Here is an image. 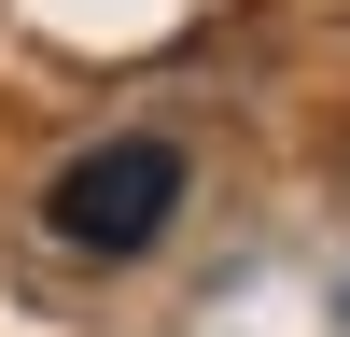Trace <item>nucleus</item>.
Masks as SVG:
<instances>
[{
	"instance_id": "nucleus-1",
	"label": "nucleus",
	"mask_w": 350,
	"mask_h": 337,
	"mask_svg": "<svg viewBox=\"0 0 350 337\" xmlns=\"http://www.w3.org/2000/svg\"><path fill=\"white\" fill-rule=\"evenodd\" d=\"M168 211H183V155H168V140H98V155H70L56 197H42V225L70 253H154Z\"/></svg>"
}]
</instances>
